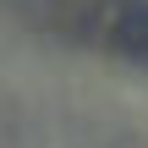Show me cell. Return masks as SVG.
<instances>
[{"instance_id": "cell-1", "label": "cell", "mask_w": 148, "mask_h": 148, "mask_svg": "<svg viewBox=\"0 0 148 148\" xmlns=\"http://www.w3.org/2000/svg\"><path fill=\"white\" fill-rule=\"evenodd\" d=\"M44 22L88 49L148 66V0H49Z\"/></svg>"}]
</instances>
